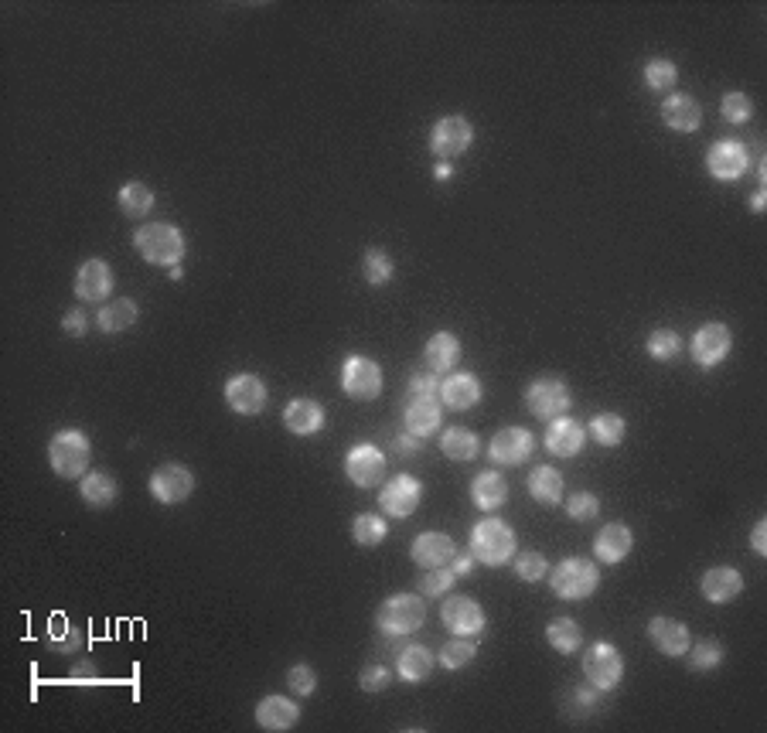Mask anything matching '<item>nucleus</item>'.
I'll return each mask as SVG.
<instances>
[{
	"instance_id": "obj_13",
	"label": "nucleus",
	"mask_w": 767,
	"mask_h": 733,
	"mask_svg": "<svg viewBox=\"0 0 767 733\" xmlns=\"http://www.w3.org/2000/svg\"><path fill=\"white\" fill-rule=\"evenodd\" d=\"M730 348H733V335L723 321L703 324V328L689 338V355H693V362L703 365V369H716V365L730 355Z\"/></svg>"
},
{
	"instance_id": "obj_48",
	"label": "nucleus",
	"mask_w": 767,
	"mask_h": 733,
	"mask_svg": "<svg viewBox=\"0 0 767 733\" xmlns=\"http://www.w3.org/2000/svg\"><path fill=\"white\" fill-rule=\"evenodd\" d=\"M287 689H290L294 696H300V699L314 696V689H318V672H314L307 662L290 665V672H287Z\"/></svg>"
},
{
	"instance_id": "obj_54",
	"label": "nucleus",
	"mask_w": 767,
	"mask_h": 733,
	"mask_svg": "<svg viewBox=\"0 0 767 733\" xmlns=\"http://www.w3.org/2000/svg\"><path fill=\"white\" fill-rule=\"evenodd\" d=\"M79 645H82V631L72 628V624H65L62 635H58V631L52 635V648H55V652H62V655H65V652H75Z\"/></svg>"
},
{
	"instance_id": "obj_25",
	"label": "nucleus",
	"mask_w": 767,
	"mask_h": 733,
	"mask_svg": "<svg viewBox=\"0 0 767 733\" xmlns=\"http://www.w3.org/2000/svg\"><path fill=\"white\" fill-rule=\"evenodd\" d=\"M300 720V706L290 696H263L256 703V723L266 733H287Z\"/></svg>"
},
{
	"instance_id": "obj_17",
	"label": "nucleus",
	"mask_w": 767,
	"mask_h": 733,
	"mask_svg": "<svg viewBox=\"0 0 767 733\" xmlns=\"http://www.w3.org/2000/svg\"><path fill=\"white\" fill-rule=\"evenodd\" d=\"M345 474L358 488H375L386 478V454L375 444H355L345 457Z\"/></svg>"
},
{
	"instance_id": "obj_51",
	"label": "nucleus",
	"mask_w": 767,
	"mask_h": 733,
	"mask_svg": "<svg viewBox=\"0 0 767 733\" xmlns=\"http://www.w3.org/2000/svg\"><path fill=\"white\" fill-rule=\"evenodd\" d=\"M410 396L413 399H440V376L430 369H420L410 376Z\"/></svg>"
},
{
	"instance_id": "obj_1",
	"label": "nucleus",
	"mask_w": 767,
	"mask_h": 733,
	"mask_svg": "<svg viewBox=\"0 0 767 733\" xmlns=\"http://www.w3.org/2000/svg\"><path fill=\"white\" fill-rule=\"evenodd\" d=\"M133 246H137V253L144 256L150 266H164V270L181 266L188 249L181 229L171 226V222H147V226H140L133 232Z\"/></svg>"
},
{
	"instance_id": "obj_53",
	"label": "nucleus",
	"mask_w": 767,
	"mask_h": 733,
	"mask_svg": "<svg viewBox=\"0 0 767 733\" xmlns=\"http://www.w3.org/2000/svg\"><path fill=\"white\" fill-rule=\"evenodd\" d=\"M62 331L65 335H72V338H82L89 331V318H86V311L82 307H72V311H65V318H62Z\"/></svg>"
},
{
	"instance_id": "obj_35",
	"label": "nucleus",
	"mask_w": 767,
	"mask_h": 733,
	"mask_svg": "<svg viewBox=\"0 0 767 733\" xmlns=\"http://www.w3.org/2000/svg\"><path fill=\"white\" fill-rule=\"evenodd\" d=\"M546 641L553 652L560 655H577L583 648V628L573 618H553L546 624Z\"/></svg>"
},
{
	"instance_id": "obj_6",
	"label": "nucleus",
	"mask_w": 767,
	"mask_h": 733,
	"mask_svg": "<svg viewBox=\"0 0 767 733\" xmlns=\"http://www.w3.org/2000/svg\"><path fill=\"white\" fill-rule=\"evenodd\" d=\"M583 676L600 693H614L624 679V655L611 641H597L583 652Z\"/></svg>"
},
{
	"instance_id": "obj_4",
	"label": "nucleus",
	"mask_w": 767,
	"mask_h": 733,
	"mask_svg": "<svg viewBox=\"0 0 767 733\" xmlns=\"http://www.w3.org/2000/svg\"><path fill=\"white\" fill-rule=\"evenodd\" d=\"M471 553L485 566H505L515 556V532L498 515H485L471 529Z\"/></svg>"
},
{
	"instance_id": "obj_33",
	"label": "nucleus",
	"mask_w": 767,
	"mask_h": 733,
	"mask_svg": "<svg viewBox=\"0 0 767 733\" xmlns=\"http://www.w3.org/2000/svg\"><path fill=\"white\" fill-rule=\"evenodd\" d=\"M529 495L536 498L539 505H546V508H553V505H560L563 502V474L556 471V468H549V464H539V468H532V474H529Z\"/></svg>"
},
{
	"instance_id": "obj_49",
	"label": "nucleus",
	"mask_w": 767,
	"mask_h": 733,
	"mask_svg": "<svg viewBox=\"0 0 767 733\" xmlns=\"http://www.w3.org/2000/svg\"><path fill=\"white\" fill-rule=\"evenodd\" d=\"M566 515H570L573 522H590L600 515V498L594 495V491H577V495L566 498Z\"/></svg>"
},
{
	"instance_id": "obj_30",
	"label": "nucleus",
	"mask_w": 767,
	"mask_h": 733,
	"mask_svg": "<svg viewBox=\"0 0 767 733\" xmlns=\"http://www.w3.org/2000/svg\"><path fill=\"white\" fill-rule=\"evenodd\" d=\"M137 318H140L137 301H130V297H116V301L103 304L96 311V328L103 331V335H120V331L133 328Z\"/></svg>"
},
{
	"instance_id": "obj_7",
	"label": "nucleus",
	"mask_w": 767,
	"mask_h": 733,
	"mask_svg": "<svg viewBox=\"0 0 767 733\" xmlns=\"http://www.w3.org/2000/svg\"><path fill=\"white\" fill-rule=\"evenodd\" d=\"M570 406H573V393L560 376H539L529 382V389H525V410L536 416V420H556V416H566Z\"/></svg>"
},
{
	"instance_id": "obj_40",
	"label": "nucleus",
	"mask_w": 767,
	"mask_h": 733,
	"mask_svg": "<svg viewBox=\"0 0 767 733\" xmlns=\"http://www.w3.org/2000/svg\"><path fill=\"white\" fill-rule=\"evenodd\" d=\"M396 273V263L393 256L386 253V249H365L362 256V277L369 287H386L389 280H393Z\"/></svg>"
},
{
	"instance_id": "obj_29",
	"label": "nucleus",
	"mask_w": 767,
	"mask_h": 733,
	"mask_svg": "<svg viewBox=\"0 0 767 733\" xmlns=\"http://www.w3.org/2000/svg\"><path fill=\"white\" fill-rule=\"evenodd\" d=\"M403 423H406V433L427 440L440 430V423H444V410H440L437 399H410V406H406V413H403Z\"/></svg>"
},
{
	"instance_id": "obj_43",
	"label": "nucleus",
	"mask_w": 767,
	"mask_h": 733,
	"mask_svg": "<svg viewBox=\"0 0 767 733\" xmlns=\"http://www.w3.org/2000/svg\"><path fill=\"white\" fill-rule=\"evenodd\" d=\"M641 79H645V86L652 89V93H669L675 82H679V69H675V62H669V58H652V62L641 69Z\"/></svg>"
},
{
	"instance_id": "obj_16",
	"label": "nucleus",
	"mask_w": 767,
	"mask_h": 733,
	"mask_svg": "<svg viewBox=\"0 0 767 733\" xmlns=\"http://www.w3.org/2000/svg\"><path fill=\"white\" fill-rule=\"evenodd\" d=\"M266 382L256 376V372H239L225 382V403H229L232 413H243V416H256L266 410Z\"/></svg>"
},
{
	"instance_id": "obj_20",
	"label": "nucleus",
	"mask_w": 767,
	"mask_h": 733,
	"mask_svg": "<svg viewBox=\"0 0 767 733\" xmlns=\"http://www.w3.org/2000/svg\"><path fill=\"white\" fill-rule=\"evenodd\" d=\"M283 427H287L294 437H314V433H321L324 430V406L318 403V399H311V396H297V399H290L287 406H283Z\"/></svg>"
},
{
	"instance_id": "obj_38",
	"label": "nucleus",
	"mask_w": 767,
	"mask_h": 733,
	"mask_svg": "<svg viewBox=\"0 0 767 733\" xmlns=\"http://www.w3.org/2000/svg\"><path fill=\"white\" fill-rule=\"evenodd\" d=\"M587 430L600 447H618V444H624L628 423H624L621 413H597L594 420L587 423Z\"/></svg>"
},
{
	"instance_id": "obj_9",
	"label": "nucleus",
	"mask_w": 767,
	"mask_h": 733,
	"mask_svg": "<svg viewBox=\"0 0 767 733\" xmlns=\"http://www.w3.org/2000/svg\"><path fill=\"white\" fill-rule=\"evenodd\" d=\"M341 389H345V396L362 399V403L375 399L382 393L379 362L369 358V355H348L345 365H341Z\"/></svg>"
},
{
	"instance_id": "obj_41",
	"label": "nucleus",
	"mask_w": 767,
	"mask_h": 733,
	"mask_svg": "<svg viewBox=\"0 0 767 733\" xmlns=\"http://www.w3.org/2000/svg\"><path fill=\"white\" fill-rule=\"evenodd\" d=\"M682 348H686V341H682L679 331H672V328H658L645 341V352L652 355L655 362H675V358L682 355Z\"/></svg>"
},
{
	"instance_id": "obj_55",
	"label": "nucleus",
	"mask_w": 767,
	"mask_h": 733,
	"mask_svg": "<svg viewBox=\"0 0 767 733\" xmlns=\"http://www.w3.org/2000/svg\"><path fill=\"white\" fill-rule=\"evenodd\" d=\"M474 563H478L474 560V553L471 549H464V553H454V560H450L447 566L454 570V577H468V573L474 570Z\"/></svg>"
},
{
	"instance_id": "obj_14",
	"label": "nucleus",
	"mask_w": 767,
	"mask_h": 733,
	"mask_svg": "<svg viewBox=\"0 0 767 733\" xmlns=\"http://www.w3.org/2000/svg\"><path fill=\"white\" fill-rule=\"evenodd\" d=\"M532 451H536V437L525 427H502L488 444V457L502 468H519L529 461Z\"/></svg>"
},
{
	"instance_id": "obj_56",
	"label": "nucleus",
	"mask_w": 767,
	"mask_h": 733,
	"mask_svg": "<svg viewBox=\"0 0 767 733\" xmlns=\"http://www.w3.org/2000/svg\"><path fill=\"white\" fill-rule=\"evenodd\" d=\"M393 451L399 457H413L416 451H420V437H413V433H403V437L393 440Z\"/></svg>"
},
{
	"instance_id": "obj_15",
	"label": "nucleus",
	"mask_w": 767,
	"mask_h": 733,
	"mask_svg": "<svg viewBox=\"0 0 767 733\" xmlns=\"http://www.w3.org/2000/svg\"><path fill=\"white\" fill-rule=\"evenodd\" d=\"M750 168V151L740 140H716L706 151V171L716 181H740Z\"/></svg>"
},
{
	"instance_id": "obj_27",
	"label": "nucleus",
	"mask_w": 767,
	"mask_h": 733,
	"mask_svg": "<svg viewBox=\"0 0 767 733\" xmlns=\"http://www.w3.org/2000/svg\"><path fill=\"white\" fill-rule=\"evenodd\" d=\"M583 440H587V430H583V423H577L573 416H556V420H549V430H546L549 454L573 457L583 451Z\"/></svg>"
},
{
	"instance_id": "obj_5",
	"label": "nucleus",
	"mask_w": 767,
	"mask_h": 733,
	"mask_svg": "<svg viewBox=\"0 0 767 733\" xmlns=\"http://www.w3.org/2000/svg\"><path fill=\"white\" fill-rule=\"evenodd\" d=\"M423 621H427V604H423L420 594H393L375 611V624L389 638L413 635V631L423 628Z\"/></svg>"
},
{
	"instance_id": "obj_44",
	"label": "nucleus",
	"mask_w": 767,
	"mask_h": 733,
	"mask_svg": "<svg viewBox=\"0 0 767 733\" xmlns=\"http://www.w3.org/2000/svg\"><path fill=\"white\" fill-rule=\"evenodd\" d=\"M720 116L727 123H733V127L750 123V116H754V99L747 93H740V89H730V93H723V99H720Z\"/></svg>"
},
{
	"instance_id": "obj_22",
	"label": "nucleus",
	"mask_w": 767,
	"mask_h": 733,
	"mask_svg": "<svg viewBox=\"0 0 767 733\" xmlns=\"http://www.w3.org/2000/svg\"><path fill=\"white\" fill-rule=\"evenodd\" d=\"M457 543L447 536V532H420L410 546V556L420 570H437V566H447L454 560Z\"/></svg>"
},
{
	"instance_id": "obj_28",
	"label": "nucleus",
	"mask_w": 767,
	"mask_h": 733,
	"mask_svg": "<svg viewBox=\"0 0 767 733\" xmlns=\"http://www.w3.org/2000/svg\"><path fill=\"white\" fill-rule=\"evenodd\" d=\"M423 362H427V369L437 372V376H447L450 369H457V362H461V341H457L454 331L430 335L427 348H423Z\"/></svg>"
},
{
	"instance_id": "obj_59",
	"label": "nucleus",
	"mask_w": 767,
	"mask_h": 733,
	"mask_svg": "<svg viewBox=\"0 0 767 733\" xmlns=\"http://www.w3.org/2000/svg\"><path fill=\"white\" fill-rule=\"evenodd\" d=\"M433 178H437V181H450V178H454V164H450V161H437V168H433Z\"/></svg>"
},
{
	"instance_id": "obj_50",
	"label": "nucleus",
	"mask_w": 767,
	"mask_h": 733,
	"mask_svg": "<svg viewBox=\"0 0 767 733\" xmlns=\"http://www.w3.org/2000/svg\"><path fill=\"white\" fill-rule=\"evenodd\" d=\"M600 696H604V693H600V689H594V686H590V689H573L566 713L577 716V720H587V716H594V713L600 710V703H604Z\"/></svg>"
},
{
	"instance_id": "obj_36",
	"label": "nucleus",
	"mask_w": 767,
	"mask_h": 733,
	"mask_svg": "<svg viewBox=\"0 0 767 733\" xmlns=\"http://www.w3.org/2000/svg\"><path fill=\"white\" fill-rule=\"evenodd\" d=\"M478 433L468 427H447L440 433V451L450 461H474L478 457Z\"/></svg>"
},
{
	"instance_id": "obj_32",
	"label": "nucleus",
	"mask_w": 767,
	"mask_h": 733,
	"mask_svg": "<svg viewBox=\"0 0 767 733\" xmlns=\"http://www.w3.org/2000/svg\"><path fill=\"white\" fill-rule=\"evenodd\" d=\"M82 502L93 508H110L116 498H120V481L113 478L110 471H89L86 478L79 481Z\"/></svg>"
},
{
	"instance_id": "obj_26",
	"label": "nucleus",
	"mask_w": 767,
	"mask_h": 733,
	"mask_svg": "<svg viewBox=\"0 0 767 733\" xmlns=\"http://www.w3.org/2000/svg\"><path fill=\"white\" fill-rule=\"evenodd\" d=\"M699 590H703V597L710 604H730L744 594V577H740V570H733V566H713V570L703 573Z\"/></svg>"
},
{
	"instance_id": "obj_42",
	"label": "nucleus",
	"mask_w": 767,
	"mask_h": 733,
	"mask_svg": "<svg viewBox=\"0 0 767 733\" xmlns=\"http://www.w3.org/2000/svg\"><path fill=\"white\" fill-rule=\"evenodd\" d=\"M474 658H478V645H474L471 638H461V635H454V641H447V645L440 648V665H444L447 672L468 669Z\"/></svg>"
},
{
	"instance_id": "obj_45",
	"label": "nucleus",
	"mask_w": 767,
	"mask_h": 733,
	"mask_svg": "<svg viewBox=\"0 0 767 733\" xmlns=\"http://www.w3.org/2000/svg\"><path fill=\"white\" fill-rule=\"evenodd\" d=\"M689 665H693V672H713L720 669L723 662V645L716 638H706V641H696V645H689Z\"/></svg>"
},
{
	"instance_id": "obj_18",
	"label": "nucleus",
	"mask_w": 767,
	"mask_h": 733,
	"mask_svg": "<svg viewBox=\"0 0 767 733\" xmlns=\"http://www.w3.org/2000/svg\"><path fill=\"white\" fill-rule=\"evenodd\" d=\"M113 270L106 260H99V256H93V260H86L75 270V297L86 304H103L106 297L113 294Z\"/></svg>"
},
{
	"instance_id": "obj_24",
	"label": "nucleus",
	"mask_w": 767,
	"mask_h": 733,
	"mask_svg": "<svg viewBox=\"0 0 767 733\" xmlns=\"http://www.w3.org/2000/svg\"><path fill=\"white\" fill-rule=\"evenodd\" d=\"M648 638H652V645L658 652L669 655V658H682L689 652V645H693V635H689L686 624L675 621V618H665V614H658V618L648 621Z\"/></svg>"
},
{
	"instance_id": "obj_60",
	"label": "nucleus",
	"mask_w": 767,
	"mask_h": 733,
	"mask_svg": "<svg viewBox=\"0 0 767 733\" xmlns=\"http://www.w3.org/2000/svg\"><path fill=\"white\" fill-rule=\"evenodd\" d=\"M171 280H185V270H181V266H171Z\"/></svg>"
},
{
	"instance_id": "obj_12",
	"label": "nucleus",
	"mask_w": 767,
	"mask_h": 733,
	"mask_svg": "<svg viewBox=\"0 0 767 733\" xmlns=\"http://www.w3.org/2000/svg\"><path fill=\"white\" fill-rule=\"evenodd\" d=\"M423 502V485L413 474H396L379 488V508L389 519H410Z\"/></svg>"
},
{
	"instance_id": "obj_3",
	"label": "nucleus",
	"mask_w": 767,
	"mask_h": 733,
	"mask_svg": "<svg viewBox=\"0 0 767 733\" xmlns=\"http://www.w3.org/2000/svg\"><path fill=\"white\" fill-rule=\"evenodd\" d=\"M600 587V566L583 556H566L549 570V590L560 601H587Z\"/></svg>"
},
{
	"instance_id": "obj_58",
	"label": "nucleus",
	"mask_w": 767,
	"mask_h": 733,
	"mask_svg": "<svg viewBox=\"0 0 767 733\" xmlns=\"http://www.w3.org/2000/svg\"><path fill=\"white\" fill-rule=\"evenodd\" d=\"M764 208H767V191H764V188H757L754 195H750V212H754V215H761Z\"/></svg>"
},
{
	"instance_id": "obj_11",
	"label": "nucleus",
	"mask_w": 767,
	"mask_h": 733,
	"mask_svg": "<svg viewBox=\"0 0 767 733\" xmlns=\"http://www.w3.org/2000/svg\"><path fill=\"white\" fill-rule=\"evenodd\" d=\"M198 478L191 474L185 464H161V468H154V474H150L147 488L150 495L157 498L161 505H181L191 498V491H195Z\"/></svg>"
},
{
	"instance_id": "obj_47",
	"label": "nucleus",
	"mask_w": 767,
	"mask_h": 733,
	"mask_svg": "<svg viewBox=\"0 0 767 733\" xmlns=\"http://www.w3.org/2000/svg\"><path fill=\"white\" fill-rule=\"evenodd\" d=\"M454 570L450 566H437V570H423L420 577V594L423 597H444L450 594V587H454Z\"/></svg>"
},
{
	"instance_id": "obj_57",
	"label": "nucleus",
	"mask_w": 767,
	"mask_h": 733,
	"mask_svg": "<svg viewBox=\"0 0 767 733\" xmlns=\"http://www.w3.org/2000/svg\"><path fill=\"white\" fill-rule=\"evenodd\" d=\"M750 546L757 556H767V519H757L754 532H750Z\"/></svg>"
},
{
	"instance_id": "obj_46",
	"label": "nucleus",
	"mask_w": 767,
	"mask_h": 733,
	"mask_svg": "<svg viewBox=\"0 0 767 733\" xmlns=\"http://www.w3.org/2000/svg\"><path fill=\"white\" fill-rule=\"evenodd\" d=\"M512 563H515V573H519V580H525V583H539V580L549 577V560H546L543 553H536V549L512 556Z\"/></svg>"
},
{
	"instance_id": "obj_39",
	"label": "nucleus",
	"mask_w": 767,
	"mask_h": 733,
	"mask_svg": "<svg viewBox=\"0 0 767 733\" xmlns=\"http://www.w3.org/2000/svg\"><path fill=\"white\" fill-rule=\"evenodd\" d=\"M386 536H389V526H386V519H382V515L362 512V515H355V519H352V539H355V546L372 549V546L386 543Z\"/></svg>"
},
{
	"instance_id": "obj_8",
	"label": "nucleus",
	"mask_w": 767,
	"mask_h": 733,
	"mask_svg": "<svg viewBox=\"0 0 767 733\" xmlns=\"http://www.w3.org/2000/svg\"><path fill=\"white\" fill-rule=\"evenodd\" d=\"M474 144V123L468 116H440L430 130V151L437 161H454V157L468 154Z\"/></svg>"
},
{
	"instance_id": "obj_21",
	"label": "nucleus",
	"mask_w": 767,
	"mask_h": 733,
	"mask_svg": "<svg viewBox=\"0 0 767 733\" xmlns=\"http://www.w3.org/2000/svg\"><path fill=\"white\" fill-rule=\"evenodd\" d=\"M658 113H662V123L675 133H696L699 127H703V106L696 103L689 93H672L662 99V106H658Z\"/></svg>"
},
{
	"instance_id": "obj_52",
	"label": "nucleus",
	"mask_w": 767,
	"mask_h": 733,
	"mask_svg": "<svg viewBox=\"0 0 767 733\" xmlns=\"http://www.w3.org/2000/svg\"><path fill=\"white\" fill-rule=\"evenodd\" d=\"M389 682H393V672H389L386 665H369V669H362V676H358V689H362V693H386Z\"/></svg>"
},
{
	"instance_id": "obj_37",
	"label": "nucleus",
	"mask_w": 767,
	"mask_h": 733,
	"mask_svg": "<svg viewBox=\"0 0 767 733\" xmlns=\"http://www.w3.org/2000/svg\"><path fill=\"white\" fill-rule=\"evenodd\" d=\"M116 205H120V212L127 219H144L154 208V188L144 185V181H127L120 188V195H116Z\"/></svg>"
},
{
	"instance_id": "obj_2",
	"label": "nucleus",
	"mask_w": 767,
	"mask_h": 733,
	"mask_svg": "<svg viewBox=\"0 0 767 733\" xmlns=\"http://www.w3.org/2000/svg\"><path fill=\"white\" fill-rule=\"evenodd\" d=\"M93 461V444L79 427H62L48 440V464L58 478H86Z\"/></svg>"
},
{
	"instance_id": "obj_10",
	"label": "nucleus",
	"mask_w": 767,
	"mask_h": 733,
	"mask_svg": "<svg viewBox=\"0 0 767 733\" xmlns=\"http://www.w3.org/2000/svg\"><path fill=\"white\" fill-rule=\"evenodd\" d=\"M440 621H444L450 635H461V638H478L488 624L485 607L468 594H450L444 607H440Z\"/></svg>"
},
{
	"instance_id": "obj_19",
	"label": "nucleus",
	"mask_w": 767,
	"mask_h": 733,
	"mask_svg": "<svg viewBox=\"0 0 767 733\" xmlns=\"http://www.w3.org/2000/svg\"><path fill=\"white\" fill-rule=\"evenodd\" d=\"M481 403V379L474 372H447L440 382V406L454 413L474 410Z\"/></svg>"
},
{
	"instance_id": "obj_23",
	"label": "nucleus",
	"mask_w": 767,
	"mask_h": 733,
	"mask_svg": "<svg viewBox=\"0 0 767 733\" xmlns=\"http://www.w3.org/2000/svg\"><path fill=\"white\" fill-rule=\"evenodd\" d=\"M631 549H635V532L624 522H607L594 536V560L604 566H618Z\"/></svg>"
},
{
	"instance_id": "obj_34",
	"label": "nucleus",
	"mask_w": 767,
	"mask_h": 733,
	"mask_svg": "<svg viewBox=\"0 0 767 733\" xmlns=\"http://www.w3.org/2000/svg\"><path fill=\"white\" fill-rule=\"evenodd\" d=\"M433 672V655L430 648L423 645H410L396 655V676L403 682H427Z\"/></svg>"
},
{
	"instance_id": "obj_31",
	"label": "nucleus",
	"mask_w": 767,
	"mask_h": 733,
	"mask_svg": "<svg viewBox=\"0 0 767 733\" xmlns=\"http://www.w3.org/2000/svg\"><path fill=\"white\" fill-rule=\"evenodd\" d=\"M471 502L481 508V512H498L508 502V481L498 471H481L478 478L471 481Z\"/></svg>"
}]
</instances>
